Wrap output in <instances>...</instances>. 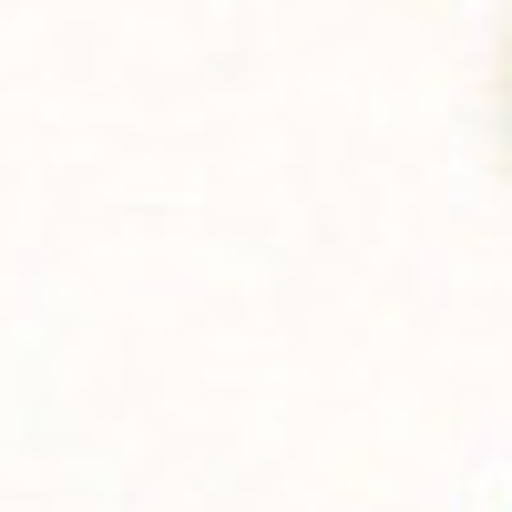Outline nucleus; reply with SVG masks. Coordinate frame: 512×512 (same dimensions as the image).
I'll use <instances>...</instances> for the list:
<instances>
[]
</instances>
